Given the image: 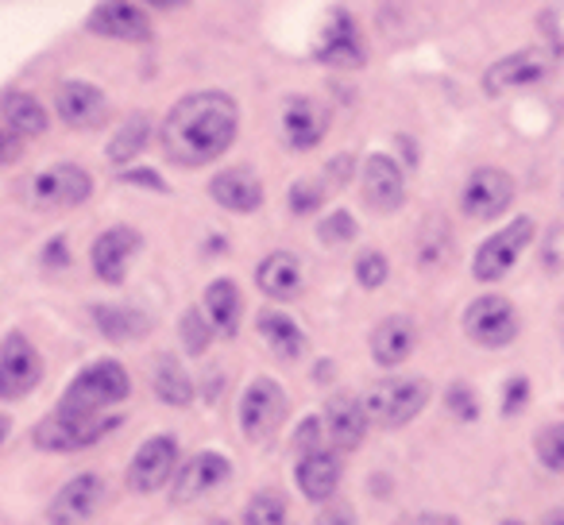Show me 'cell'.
<instances>
[{"instance_id": "obj_1", "label": "cell", "mask_w": 564, "mask_h": 525, "mask_svg": "<svg viewBox=\"0 0 564 525\" xmlns=\"http://www.w3.org/2000/svg\"><path fill=\"white\" fill-rule=\"evenodd\" d=\"M240 112L228 94H189L166 112L163 151L178 166H209L232 147Z\"/></svg>"}, {"instance_id": "obj_30", "label": "cell", "mask_w": 564, "mask_h": 525, "mask_svg": "<svg viewBox=\"0 0 564 525\" xmlns=\"http://www.w3.org/2000/svg\"><path fill=\"white\" fill-rule=\"evenodd\" d=\"M0 112H4V128H12L20 140H32V135L47 132V112H43V105L28 94H9Z\"/></svg>"}, {"instance_id": "obj_15", "label": "cell", "mask_w": 564, "mask_h": 525, "mask_svg": "<svg viewBox=\"0 0 564 525\" xmlns=\"http://www.w3.org/2000/svg\"><path fill=\"white\" fill-rule=\"evenodd\" d=\"M317 58H322L325 66H337V70H356V66H364V40L348 12H337V17L325 24L322 40H317Z\"/></svg>"}, {"instance_id": "obj_16", "label": "cell", "mask_w": 564, "mask_h": 525, "mask_svg": "<svg viewBox=\"0 0 564 525\" xmlns=\"http://www.w3.org/2000/svg\"><path fill=\"white\" fill-rule=\"evenodd\" d=\"M256 283H259V291H263L267 298H274V302L299 298L302 286H306V271H302V259L294 255V251H271V255H267L263 263H259Z\"/></svg>"}, {"instance_id": "obj_14", "label": "cell", "mask_w": 564, "mask_h": 525, "mask_svg": "<svg viewBox=\"0 0 564 525\" xmlns=\"http://www.w3.org/2000/svg\"><path fill=\"white\" fill-rule=\"evenodd\" d=\"M89 32L105 35V40L143 43L151 40V20L143 9H135L132 0H105V4L94 9V17H89Z\"/></svg>"}, {"instance_id": "obj_43", "label": "cell", "mask_w": 564, "mask_h": 525, "mask_svg": "<svg viewBox=\"0 0 564 525\" xmlns=\"http://www.w3.org/2000/svg\"><path fill=\"white\" fill-rule=\"evenodd\" d=\"M20 151H24V147H20V135L12 132V128H0V166L17 163Z\"/></svg>"}, {"instance_id": "obj_32", "label": "cell", "mask_w": 564, "mask_h": 525, "mask_svg": "<svg viewBox=\"0 0 564 525\" xmlns=\"http://www.w3.org/2000/svg\"><path fill=\"white\" fill-rule=\"evenodd\" d=\"M243 525H291V506L279 491H259L243 510Z\"/></svg>"}, {"instance_id": "obj_23", "label": "cell", "mask_w": 564, "mask_h": 525, "mask_svg": "<svg viewBox=\"0 0 564 525\" xmlns=\"http://www.w3.org/2000/svg\"><path fill=\"white\" fill-rule=\"evenodd\" d=\"M299 491L306 494L310 502H329L340 486V460L337 452H325V448H314V452H302L299 460Z\"/></svg>"}, {"instance_id": "obj_38", "label": "cell", "mask_w": 564, "mask_h": 525, "mask_svg": "<svg viewBox=\"0 0 564 525\" xmlns=\"http://www.w3.org/2000/svg\"><path fill=\"white\" fill-rule=\"evenodd\" d=\"M322 240L325 243H348V240H356V217H352V212H345V209L329 212V217L322 220Z\"/></svg>"}, {"instance_id": "obj_34", "label": "cell", "mask_w": 564, "mask_h": 525, "mask_svg": "<svg viewBox=\"0 0 564 525\" xmlns=\"http://www.w3.org/2000/svg\"><path fill=\"white\" fill-rule=\"evenodd\" d=\"M213 340V325L205 314H197V309H186L182 314V344H186L189 356H202L205 348H209Z\"/></svg>"}, {"instance_id": "obj_39", "label": "cell", "mask_w": 564, "mask_h": 525, "mask_svg": "<svg viewBox=\"0 0 564 525\" xmlns=\"http://www.w3.org/2000/svg\"><path fill=\"white\" fill-rule=\"evenodd\" d=\"M448 409H453L456 417H464V422H471V417L479 414V406H476V394H471L468 386H460V383H456L453 391H448Z\"/></svg>"}, {"instance_id": "obj_31", "label": "cell", "mask_w": 564, "mask_h": 525, "mask_svg": "<svg viewBox=\"0 0 564 525\" xmlns=\"http://www.w3.org/2000/svg\"><path fill=\"white\" fill-rule=\"evenodd\" d=\"M148 135H151V120L143 117V112H135V117H128V124L120 128L117 135H112V143H109V158H112V163H128V158H135L143 147H148Z\"/></svg>"}, {"instance_id": "obj_37", "label": "cell", "mask_w": 564, "mask_h": 525, "mask_svg": "<svg viewBox=\"0 0 564 525\" xmlns=\"http://www.w3.org/2000/svg\"><path fill=\"white\" fill-rule=\"evenodd\" d=\"M322 201H325V186H322V182L302 178V182H294V186H291V209L299 212V217L322 209Z\"/></svg>"}, {"instance_id": "obj_46", "label": "cell", "mask_w": 564, "mask_h": 525, "mask_svg": "<svg viewBox=\"0 0 564 525\" xmlns=\"http://www.w3.org/2000/svg\"><path fill=\"white\" fill-rule=\"evenodd\" d=\"M502 525H522V522H502Z\"/></svg>"}, {"instance_id": "obj_5", "label": "cell", "mask_w": 564, "mask_h": 525, "mask_svg": "<svg viewBox=\"0 0 564 525\" xmlns=\"http://www.w3.org/2000/svg\"><path fill=\"white\" fill-rule=\"evenodd\" d=\"M530 240H533V220L530 217L510 220L507 228H499V232L479 243L476 259H471V275H476L479 283H499L502 275H510L518 255L530 248Z\"/></svg>"}, {"instance_id": "obj_9", "label": "cell", "mask_w": 564, "mask_h": 525, "mask_svg": "<svg viewBox=\"0 0 564 525\" xmlns=\"http://www.w3.org/2000/svg\"><path fill=\"white\" fill-rule=\"evenodd\" d=\"M286 417V394L274 379H251L240 398V429L248 440H267Z\"/></svg>"}, {"instance_id": "obj_42", "label": "cell", "mask_w": 564, "mask_h": 525, "mask_svg": "<svg viewBox=\"0 0 564 525\" xmlns=\"http://www.w3.org/2000/svg\"><path fill=\"white\" fill-rule=\"evenodd\" d=\"M525 398H530V383H525V379H510V386H507V402H502V409H507V414H518Z\"/></svg>"}, {"instance_id": "obj_27", "label": "cell", "mask_w": 564, "mask_h": 525, "mask_svg": "<svg viewBox=\"0 0 564 525\" xmlns=\"http://www.w3.org/2000/svg\"><path fill=\"white\" fill-rule=\"evenodd\" d=\"M259 325V337L271 344V352L279 356V360H299L302 352H306V332L299 329V321L286 314H279V309H263V314L256 317Z\"/></svg>"}, {"instance_id": "obj_24", "label": "cell", "mask_w": 564, "mask_h": 525, "mask_svg": "<svg viewBox=\"0 0 564 525\" xmlns=\"http://www.w3.org/2000/svg\"><path fill=\"white\" fill-rule=\"evenodd\" d=\"M417 344V329L410 317H383L371 332V356H376L379 368H399L410 360Z\"/></svg>"}, {"instance_id": "obj_11", "label": "cell", "mask_w": 564, "mask_h": 525, "mask_svg": "<svg viewBox=\"0 0 564 525\" xmlns=\"http://www.w3.org/2000/svg\"><path fill=\"white\" fill-rule=\"evenodd\" d=\"M232 479V463L220 452H197L182 463V471L171 479V502L174 506H186V502H197L205 494H213L217 486H225Z\"/></svg>"}, {"instance_id": "obj_29", "label": "cell", "mask_w": 564, "mask_h": 525, "mask_svg": "<svg viewBox=\"0 0 564 525\" xmlns=\"http://www.w3.org/2000/svg\"><path fill=\"white\" fill-rule=\"evenodd\" d=\"M151 386H155V398L166 406H189V398H194V383L174 356H159L151 368Z\"/></svg>"}, {"instance_id": "obj_22", "label": "cell", "mask_w": 564, "mask_h": 525, "mask_svg": "<svg viewBox=\"0 0 564 525\" xmlns=\"http://www.w3.org/2000/svg\"><path fill=\"white\" fill-rule=\"evenodd\" d=\"M209 194L228 212H256L263 205V182L243 166H232V171H220L209 182Z\"/></svg>"}, {"instance_id": "obj_33", "label": "cell", "mask_w": 564, "mask_h": 525, "mask_svg": "<svg viewBox=\"0 0 564 525\" xmlns=\"http://www.w3.org/2000/svg\"><path fill=\"white\" fill-rule=\"evenodd\" d=\"M533 452H538V460L545 463L549 471L564 475V422L545 425V429L538 433V440H533Z\"/></svg>"}, {"instance_id": "obj_18", "label": "cell", "mask_w": 564, "mask_h": 525, "mask_svg": "<svg viewBox=\"0 0 564 525\" xmlns=\"http://www.w3.org/2000/svg\"><path fill=\"white\" fill-rule=\"evenodd\" d=\"M135 248H140V236H135L132 228H109V232H101L94 251H89V255H94V275L109 286L124 283L128 259H132Z\"/></svg>"}, {"instance_id": "obj_26", "label": "cell", "mask_w": 564, "mask_h": 525, "mask_svg": "<svg viewBox=\"0 0 564 525\" xmlns=\"http://www.w3.org/2000/svg\"><path fill=\"white\" fill-rule=\"evenodd\" d=\"M205 317H209L213 332H220V337H236L240 317H243V298H240V286H236L232 278H217V283H209V291H205Z\"/></svg>"}, {"instance_id": "obj_4", "label": "cell", "mask_w": 564, "mask_h": 525, "mask_svg": "<svg viewBox=\"0 0 564 525\" xmlns=\"http://www.w3.org/2000/svg\"><path fill=\"white\" fill-rule=\"evenodd\" d=\"M117 417H105V414H94V417H82V414H51L35 425L32 440L43 448V452H82V448L97 445L101 437H109L117 429Z\"/></svg>"}, {"instance_id": "obj_17", "label": "cell", "mask_w": 564, "mask_h": 525, "mask_svg": "<svg viewBox=\"0 0 564 525\" xmlns=\"http://www.w3.org/2000/svg\"><path fill=\"white\" fill-rule=\"evenodd\" d=\"M364 197H368L371 209L394 212L406 197V178H402L399 163L391 155H371L364 163Z\"/></svg>"}, {"instance_id": "obj_6", "label": "cell", "mask_w": 564, "mask_h": 525, "mask_svg": "<svg viewBox=\"0 0 564 525\" xmlns=\"http://www.w3.org/2000/svg\"><path fill=\"white\" fill-rule=\"evenodd\" d=\"M89 194H94V178L74 163H58L28 182V201L35 209H74Z\"/></svg>"}, {"instance_id": "obj_47", "label": "cell", "mask_w": 564, "mask_h": 525, "mask_svg": "<svg viewBox=\"0 0 564 525\" xmlns=\"http://www.w3.org/2000/svg\"><path fill=\"white\" fill-rule=\"evenodd\" d=\"M561 329H564V309H561Z\"/></svg>"}, {"instance_id": "obj_3", "label": "cell", "mask_w": 564, "mask_h": 525, "mask_svg": "<svg viewBox=\"0 0 564 525\" xmlns=\"http://www.w3.org/2000/svg\"><path fill=\"white\" fill-rule=\"evenodd\" d=\"M430 402V383L425 379H383L364 394V414L379 429H402L410 425Z\"/></svg>"}, {"instance_id": "obj_41", "label": "cell", "mask_w": 564, "mask_h": 525, "mask_svg": "<svg viewBox=\"0 0 564 525\" xmlns=\"http://www.w3.org/2000/svg\"><path fill=\"white\" fill-rule=\"evenodd\" d=\"M314 525H356V510L345 506V502H337V506H325L322 514H317Z\"/></svg>"}, {"instance_id": "obj_36", "label": "cell", "mask_w": 564, "mask_h": 525, "mask_svg": "<svg viewBox=\"0 0 564 525\" xmlns=\"http://www.w3.org/2000/svg\"><path fill=\"white\" fill-rule=\"evenodd\" d=\"M448 259V228L445 220H437V228H425L422 232V267H437Z\"/></svg>"}, {"instance_id": "obj_12", "label": "cell", "mask_w": 564, "mask_h": 525, "mask_svg": "<svg viewBox=\"0 0 564 525\" xmlns=\"http://www.w3.org/2000/svg\"><path fill=\"white\" fill-rule=\"evenodd\" d=\"M101 502H105V479L97 475V471H82V475H74L70 483L55 494V502H51V510H47V522L86 525L89 517L101 510Z\"/></svg>"}, {"instance_id": "obj_7", "label": "cell", "mask_w": 564, "mask_h": 525, "mask_svg": "<svg viewBox=\"0 0 564 525\" xmlns=\"http://www.w3.org/2000/svg\"><path fill=\"white\" fill-rule=\"evenodd\" d=\"M43 360L32 348L24 332H9V340L0 344V398L20 402L40 386Z\"/></svg>"}, {"instance_id": "obj_35", "label": "cell", "mask_w": 564, "mask_h": 525, "mask_svg": "<svg viewBox=\"0 0 564 525\" xmlns=\"http://www.w3.org/2000/svg\"><path fill=\"white\" fill-rule=\"evenodd\" d=\"M387 275H391V267H387L383 251H364V255L356 259V283H360L364 291H379V286L387 283Z\"/></svg>"}, {"instance_id": "obj_19", "label": "cell", "mask_w": 564, "mask_h": 525, "mask_svg": "<svg viewBox=\"0 0 564 525\" xmlns=\"http://www.w3.org/2000/svg\"><path fill=\"white\" fill-rule=\"evenodd\" d=\"M549 74V58L541 51H514L502 63H495L484 74L487 94H502V89H522V86H538Z\"/></svg>"}, {"instance_id": "obj_2", "label": "cell", "mask_w": 564, "mask_h": 525, "mask_svg": "<svg viewBox=\"0 0 564 525\" xmlns=\"http://www.w3.org/2000/svg\"><path fill=\"white\" fill-rule=\"evenodd\" d=\"M128 394H132L128 371L120 368L117 360H97L74 375V383L66 386V394L58 398V414L94 417V414H105L109 406H117V402H124Z\"/></svg>"}, {"instance_id": "obj_28", "label": "cell", "mask_w": 564, "mask_h": 525, "mask_svg": "<svg viewBox=\"0 0 564 525\" xmlns=\"http://www.w3.org/2000/svg\"><path fill=\"white\" fill-rule=\"evenodd\" d=\"M94 321L109 340H140L151 332V317L132 306H94Z\"/></svg>"}, {"instance_id": "obj_44", "label": "cell", "mask_w": 564, "mask_h": 525, "mask_svg": "<svg viewBox=\"0 0 564 525\" xmlns=\"http://www.w3.org/2000/svg\"><path fill=\"white\" fill-rule=\"evenodd\" d=\"M9 429H12V422H9V417H0V445H4V437H9Z\"/></svg>"}, {"instance_id": "obj_25", "label": "cell", "mask_w": 564, "mask_h": 525, "mask_svg": "<svg viewBox=\"0 0 564 525\" xmlns=\"http://www.w3.org/2000/svg\"><path fill=\"white\" fill-rule=\"evenodd\" d=\"M282 128H286V143H291L294 151H310L325 140L329 117H325V109H317L314 101H306V97H294V101L286 105Z\"/></svg>"}, {"instance_id": "obj_45", "label": "cell", "mask_w": 564, "mask_h": 525, "mask_svg": "<svg viewBox=\"0 0 564 525\" xmlns=\"http://www.w3.org/2000/svg\"><path fill=\"white\" fill-rule=\"evenodd\" d=\"M148 4H155V9H174V4H182V0H148Z\"/></svg>"}, {"instance_id": "obj_20", "label": "cell", "mask_w": 564, "mask_h": 525, "mask_svg": "<svg viewBox=\"0 0 564 525\" xmlns=\"http://www.w3.org/2000/svg\"><path fill=\"white\" fill-rule=\"evenodd\" d=\"M368 414H364V402L352 398V394H333L329 406H325V429H329L333 445L352 452V448L364 445L368 437Z\"/></svg>"}, {"instance_id": "obj_8", "label": "cell", "mask_w": 564, "mask_h": 525, "mask_svg": "<svg viewBox=\"0 0 564 525\" xmlns=\"http://www.w3.org/2000/svg\"><path fill=\"white\" fill-rule=\"evenodd\" d=\"M464 332L476 340L479 348H507L518 337V314L507 298L499 294H484L464 309Z\"/></svg>"}, {"instance_id": "obj_10", "label": "cell", "mask_w": 564, "mask_h": 525, "mask_svg": "<svg viewBox=\"0 0 564 525\" xmlns=\"http://www.w3.org/2000/svg\"><path fill=\"white\" fill-rule=\"evenodd\" d=\"M510 201H514V182L507 171H495V166L471 171L460 189V209L471 220H495L510 209Z\"/></svg>"}, {"instance_id": "obj_21", "label": "cell", "mask_w": 564, "mask_h": 525, "mask_svg": "<svg viewBox=\"0 0 564 525\" xmlns=\"http://www.w3.org/2000/svg\"><path fill=\"white\" fill-rule=\"evenodd\" d=\"M55 109H58V117H63V124L97 128L105 120V112H109V105H105L101 89L89 86V81H66L55 97Z\"/></svg>"}, {"instance_id": "obj_40", "label": "cell", "mask_w": 564, "mask_h": 525, "mask_svg": "<svg viewBox=\"0 0 564 525\" xmlns=\"http://www.w3.org/2000/svg\"><path fill=\"white\" fill-rule=\"evenodd\" d=\"M294 448H299V452H314V448H322V422H317V417H306V422L299 425V433H294Z\"/></svg>"}, {"instance_id": "obj_13", "label": "cell", "mask_w": 564, "mask_h": 525, "mask_svg": "<svg viewBox=\"0 0 564 525\" xmlns=\"http://www.w3.org/2000/svg\"><path fill=\"white\" fill-rule=\"evenodd\" d=\"M174 463H178V445L174 437H151L135 448L132 463H128V486L140 494H151L159 486L171 483Z\"/></svg>"}]
</instances>
